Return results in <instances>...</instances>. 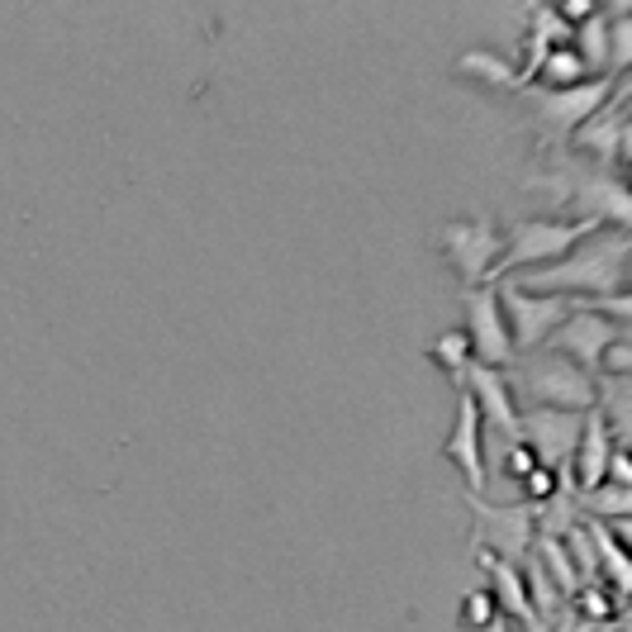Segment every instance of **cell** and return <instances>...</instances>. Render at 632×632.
Returning a JSON list of instances; mask_svg holds the SVG:
<instances>
[{
  "mask_svg": "<svg viewBox=\"0 0 632 632\" xmlns=\"http://www.w3.org/2000/svg\"><path fill=\"white\" fill-rule=\"evenodd\" d=\"M433 357L443 362V366H452V372H466V357H471V343H466V333H447V338H437Z\"/></svg>",
  "mask_w": 632,
  "mask_h": 632,
  "instance_id": "obj_16",
  "label": "cell"
},
{
  "mask_svg": "<svg viewBox=\"0 0 632 632\" xmlns=\"http://www.w3.org/2000/svg\"><path fill=\"white\" fill-rule=\"evenodd\" d=\"M481 632H514V628H508V619H504V613H500V619L490 623V628H481Z\"/></svg>",
  "mask_w": 632,
  "mask_h": 632,
  "instance_id": "obj_21",
  "label": "cell"
},
{
  "mask_svg": "<svg viewBox=\"0 0 632 632\" xmlns=\"http://www.w3.org/2000/svg\"><path fill=\"white\" fill-rule=\"evenodd\" d=\"M523 485H529V495H537V500H547V495H556V481H552V466H533L529 476H523Z\"/></svg>",
  "mask_w": 632,
  "mask_h": 632,
  "instance_id": "obj_19",
  "label": "cell"
},
{
  "mask_svg": "<svg viewBox=\"0 0 632 632\" xmlns=\"http://www.w3.org/2000/svg\"><path fill=\"white\" fill-rule=\"evenodd\" d=\"M485 561L495 566V609H504V619H523L529 628H537V604L529 600V590H523L519 581V571H514V561H504L495 552H485Z\"/></svg>",
  "mask_w": 632,
  "mask_h": 632,
  "instance_id": "obj_10",
  "label": "cell"
},
{
  "mask_svg": "<svg viewBox=\"0 0 632 632\" xmlns=\"http://www.w3.org/2000/svg\"><path fill=\"white\" fill-rule=\"evenodd\" d=\"M443 452L466 471L471 485L485 481V466H481V409H476V399H471V395L462 399V414H456V433L447 437Z\"/></svg>",
  "mask_w": 632,
  "mask_h": 632,
  "instance_id": "obj_8",
  "label": "cell"
},
{
  "mask_svg": "<svg viewBox=\"0 0 632 632\" xmlns=\"http://www.w3.org/2000/svg\"><path fill=\"white\" fill-rule=\"evenodd\" d=\"M600 96H604V81L600 86H561L556 96H547V110H552V119H561V125H575V119L594 115Z\"/></svg>",
  "mask_w": 632,
  "mask_h": 632,
  "instance_id": "obj_12",
  "label": "cell"
},
{
  "mask_svg": "<svg viewBox=\"0 0 632 632\" xmlns=\"http://www.w3.org/2000/svg\"><path fill=\"white\" fill-rule=\"evenodd\" d=\"M628 485H594L590 490V508H600V514H613V519H623L628 514Z\"/></svg>",
  "mask_w": 632,
  "mask_h": 632,
  "instance_id": "obj_15",
  "label": "cell"
},
{
  "mask_svg": "<svg viewBox=\"0 0 632 632\" xmlns=\"http://www.w3.org/2000/svg\"><path fill=\"white\" fill-rule=\"evenodd\" d=\"M443 243H447V253L462 261V271H466L471 280H485L490 271L500 267V257H504L500 238H490L485 224H481V228H476V224H452L447 234H443Z\"/></svg>",
  "mask_w": 632,
  "mask_h": 632,
  "instance_id": "obj_5",
  "label": "cell"
},
{
  "mask_svg": "<svg viewBox=\"0 0 632 632\" xmlns=\"http://www.w3.org/2000/svg\"><path fill=\"white\" fill-rule=\"evenodd\" d=\"M619 338H623V333L613 328V324L594 319L590 309H575V314H566V319L556 324L552 347H556V353H566V357H575L581 366H600L604 347H609V343H619Z\"/></svg>",
  "mask_w": 632,
  "mask_h": 632,
  "instance_id": "obj_3",
  "label": "cell"
},
{
  "mask_svg": "<svg viewBox=\"0 0 632 632\" xmlns=\"http://www.w3.org/2000/svg\"><path fill=\"white\" fill-rule=\"evenodd\" d=\"M542 556L552 561V571H556L561 590H566V594H575V590H581V575H575V566H571V556H566V547H561V542L542 537Z\"/></svg>",
  "mask_w": 632,
  "mask_h": 632,
  "instance_id": "obj_14",
  "label": "cell"
},
{
  "mask_svg": "<svg viewBox=\"0 0 632 632\" xmlns=\"http://www.w3.org/2000/svg\"><path fill=\"white\" fill-rule=\"evenodd\" d=\"M542 72H547L552 86H571L575 77H585V62H581V52H575L571 43H561V52H552V58L542 62Z\"/></svg>",
  "mask_w": 632,
  "mask_h": 632,
  "instance_id": "obj_13",
  "label": "cell"
},
{
  "mask_svg": "<svg viewBox=\"0 0 632 632\" xmlns=\"http://www.w3.org/2000/svg\"><path fill=\"white\" fill-rule=\"evenodd\" d=\"M462 67H476V72H490V81H514L508 77V67L500 58H490V52H466Z\"/></svg>",
  "mask_w": 632,
  "mask_h": 632,
  "instance_id": "obj_18",
  "label": "cell"
},
{
  "mask_svg": "<svg viewBox=\"0 0 632 632\" xmlns=\"http://www.w3.org/2000/svg\"><path fill=\"white\" fill-rule=\"evenodd\" d=\"M613 261L590 253V257L566 261V267H556V271H537L533 286H613V280H619V267H613Z\"/></svg>",
  "mask_w": 632,
  "mask_h": 632,
  "instance_id": "obj_11",
  "label": "cell"
},
{
  "mask_svg": "<svg viewBox=\"0 0 632 632\" xmlns=\"http://www.w3.org/2000/svg\"><path fill=\"white\" fill-rule=\"evenodd\" d=\"M466 305H471V333H466L471 353H481V362L500 366L508 357V328H504V314L495 305V295H490V290H471Z\"/></svg>",
  "mask_w": 632,
  "mask_h": 632,
  "instance_id": "obj_4",
  "label": "cell"
},
{
  "mask_svg": "<svg viewBox=\"0 0 632 632\" xmlns=\"http://www.w3.org/2000/svg\"><path fill=\"white\" fill-rule=\"evenodd\" d=\"M529 391L537 399H556V405H590L594 391H590V381L581 372H571V366H556V362H537L533 372H529Z\"/></svg>",
  "mask_w": 632,
  "mask_h": 632,
  "instance_id": "obj_6",
  "label": "cell"
},
{
  "mask_svg": "<svg viewBox=\"0 0 632 632\" xmlns=\"http://www.w3.org/2000/svg\"><path fill=\"white\" fill-rule=\"evenodd\" d=\"M471 381H476V395H481V418H490L504 437H519L523 443V424H519V414L514 405H508V391H504V381L490 372V366H471Z\"/></svg>",
  "mask_w": 632,
  "mask_h": 632,
  "instance_id": "obj_9",
  "label": "cell"
},
{
  "mask_svg": "<svg viewBox=\"0 0 632 632\" xmlns=\"http://www.w3.org/2000/svg\"><path fill=\"white\" fill-rule=\"evenodd\" d=\"M500 619V609H495V594H490V590H476V594H466V623L471 628H490V623H495Z\"/></svg>",
  "mask_w": 632,
  "mask_h": 632,
  "instance_id": "obj_17",
  "label": "cell"
},
{
  "mask_svg": "<svg viewBox=\"0 0 632 632\" xmlns=\"http://www.w3.org/2000/svg\"><path fill=\"white\" fill-rule=\"evenodd\" d=\"M575 471H581V485L594 490V485H604L609 476V424H604V414L594 409L585 414V424H581V443H575Z\"/></svg>",
  "mask_w": 632,
  "mask_h": 632,
  "instance_id": "obj_7",
  "label": "cell"
},
{
  "mask_svg": "<svg viewBox=\"0 0 632 632\" xmlns=\"http://www.w3.org/2000/svg\"><path fill=\"white\" fill-rule=\"evenodd\" d=\"M590 228H600V224H594V219H581V224H529V228H519L514 243H508V253L500 257V267H519V261H547L556 253H566L575 238H585Z\"/></svg>",
  "mask_w": 632,
  "mask_h": 632,
  "instance_id": "obj_2",
  "label": "cell"
},
{
  "mask_svg": "<svg viewBox=\"0 0 632 632\" xmlns=\"http://www.w3.org/2000/svg\"><path fill=\"white\" fill-rule=\"evenodd\" d=\"M533 456H537L533 447H523V443H519L514 452H508V476H519V481H523V476H529V471L537 466V462H533Z\"/></svg>",
  "mask_w": 632,
  "mask_h": 632,
  "instance_id": "obj_20",
  "label": "cell"
},
{
  "mask_svg": "<svg viewBox=\"0 0 632 632\" xmlns=\"http://www.w3.org/2000/svg\"><path fill=\"white\" fill-rule=\"evenodd\" d=\"M500 314H508V324H514V338H519L523 347H533V343H542V338H552L556 324L571 314V305H566V300H552V295H529V290L508 286Z\"/></svg>",
  "mask_w": 632,
  "mask_h": 632,
  "instance_id": "obj_1",
  "label": "cell"
}]
</instances>
